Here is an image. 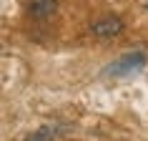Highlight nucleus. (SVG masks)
Returning a JSON list of instances; mask_svg holds the SVG:
<instances>
[{
	"label": "nucleus",
	"instance_id": "nucleus-1",
	"mask_svg": "<svg viewBox=\"0 0 148 141\" xmlns=\"http://www.w3.org/2000/svg\"><path fill=\"white\" fill-rule=\"evenodd\" d=\"M143 66H146V53L143 50H133V53H125L118 61H113L106 68V73L108 76H131V73L143 70Z\"/></svg>",
	"mask_w": 148,
	"mask_h": 141
},
{
	"label": "nucleus",
	"instance_id": "nucleus-2",
	"mask_svg": "<svg viewBox=\"0 0 148 141\" xmlns=\"http://www.w3.org/2000/svg\"><path fill=\"white\" fill-rule=\"evenodd\" d=\"M90 33H93L95 38H101V40L116 38V35L123 33V20L118 15H103V18H98V20L90 23Z\"/></svg>",
	"mask_w": 148,
	"mask_h": 141
},
{
	"label": "nucleus",
	"instance_id": "nucleus-3",
	"mask_svg": "<svg viewBox=\"0 0 148 141\" xmlns=\"http://www.w3.org/2000/svg\"><path fill=\"white\" fill-rule=\"evenodd\" d=\"M55 8H58L55 0H33L30 3V15L35 20H48V18H53Z\"/></svg>",
	"mask_w": 148,
	"mask_h": 141
},
{
	"label": "nucleus",
	"instance_id": "nucleus-4",
	"mask_svg": "<svg viewBox=\"0 0 148 141\" xmlns=\"http://www.w3.org/2000/svg\"><path fill=\"white\" fill-rule=\"evenodd\" d=\"M60 133H63L60 126H53V124H50V126H40L38 131H33L25 141H55Z\"/></svg>",
	"mask_w": 148,
	"mask_h": 141
}]
</instances>
